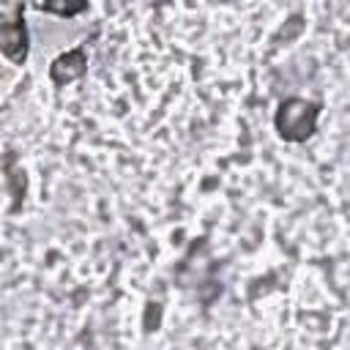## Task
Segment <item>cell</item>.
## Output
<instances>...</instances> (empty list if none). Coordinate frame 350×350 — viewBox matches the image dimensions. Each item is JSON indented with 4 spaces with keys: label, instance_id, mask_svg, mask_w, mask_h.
<instances>
[{
    "label": "cell",
    "instance_id": "1",
    "mask_svg": "<svg viewBox=\"0 0 350 350\" xmlns=\"http://www.w3.org/2000/svg\"><path fill=\"white\" fill-rule=\"evenodd\" d=\"M317 104L306 101V98H287L282 101L279 112H276V131L290 139V142H304L306 137H312L314 123H317Z\"/></svg>",
    "mask_w": 350,
    "mask_h": 350
},
{
    "label": "cell",
    "instance_id": "2",
    "mask_svg": "<svg viewBox=\"0 0 350 350\" xmlns=\"http://www.w3.org/2000/svg\"><path fill=\"white\" fill-rule=\"evenodd\" d=\"M0 52L11 63H25L27 57V30L22 22V8H14L8 19L0 22Z\"/></svg>",
    "mask_w": 350,
    "mask_h": 350
},
{
    "label": "cell",
    "instance_id": "3",
    "mask_svg": "<svg viewBox=\"0 0 350 350\" xmlns=\"http://www.w3.org/2000/svg\"><path fill=\"white\" fill-rule=\"evenodd\" d=\"M85 66H88V55H85L82 46H77V49L60 55V57L49 66V77H52L55 85H66V82L82 77V74H85Z\"/></svg>",
    "mask_w": 350,
    "mask_h": 350
},
{
    "label": "cell",
    "instance_id": "4",
    "mask_svg": "<svg viewBox=\"0 0 350 350\" xmlns=\"http://www.w3.org/2000/svg\"><path fill=\"white\" fill-rule=\"evenodd\" d=\"M41 11H55V14H63V16H71V14H77V11H82L85 8V3H79V5H38Z\"/></svg>",
    "mask_w": 350,
    "mask_h": 350
}]
</instances>
